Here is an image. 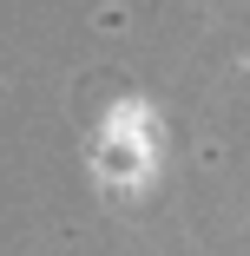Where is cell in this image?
I'll list each match as a JSON object with an SVG mask.
<instances>
[{"label":"cell","mask_w":250,"mask_h":256,"mask_svg":"<svg viewBox=\"0 0 250 256\" xmlns=\"http://www.w3.org/2000/svg\"><path fill=\"white\" fill-rule=\"evenodd\" d=\"M145 164H152V112H145L138 98H125V106H112V118H106L99 171H106L112 184H138Z\"/></svg>","instance_id":"cell-1"}]
</instances>
